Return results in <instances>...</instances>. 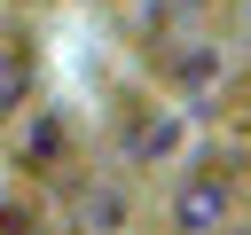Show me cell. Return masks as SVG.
Masks as SVG:
<instances>
[{"instance_id": "cell-7", "label": "cell", "mask_w": 251, "mask_h": 235, "mask_svg": "<svg viewBox=\"0 0 251 235\" xmlns=\"http://www.w3.org/2000/svg\"><path fill=\"white\" fill-rule=\"evenodd\" d=\"M243 39H251V8H243Z\"/></svg>"}, {"instance_id": "cell-2", "label": "cell", "mask_w": 251, "mask_h": 235, "mask_svg": "<svg viewBox=\"0 0 251 235\" xmlns=\"http://www.w3.org/2000/svg\"><path fill=\"white\" fill-rule=\"evenodd\" d=\"M180 149H188V125H180V110H149L141 125H133V141H126V164L133 172H165V164H180Z\"/></svg>"}, {"instance_id": "cell-5", "label": "cell", "mask_w": 251, "mask_h": 235, "mask_svg": "<svg viewBox=\"0 0 251 235\" xmlns=\"http://www.w3.org/2000/svg\"><path fill=\"white\" fill-rule=\"evenodd\" d=\"M71 149V125L55 118V110H39V125L24 133V164H47V157H63Z\"/></svg>"}, {"instance_id": "cell-4", "label": "cell", "mask_w": 251, "mask_h": 235, "mask_svg": "<svg viewBox=\"0 0 251 235\" xmlns=\"http://www.w3.org/2000/svg\"><path fill=\"white\" fill-rule=\"evenodd\" d=\"M31 86H39V70H31V55L8 39V47H0V118H24V110H31Z\"/></svg>"}, {"instance_id": "cell-6", "label": "cell", "mask_w": 251, "mask_h": 235, "mask_svg": "<svg viewBox=\"0 0 251 235\" xmlns=\"http://www.w3.org/2000/svg\"><path fill=\"white\" fill-rule=\"evenodd\" d=\"M227 235H251V227H243V219H235V227H227Z\"/></svg>"}, {"instance_id": "cell-1", "label": "cell", "mask_w": 251, "mask_h": 235, "mask_svg": "<svg viewBox=\"0 0 251 235\" xmlns=\"http://www.w3.org/2000/svg\"><path fill=\"white\" fill-rule=\"evenodd\" d=\"M235 196H243L235 164H220V157L180 164L173 188H165V235H227L235 227Z\"/></svg>"}, {"instance_id": "cell-3", "label": "cell", "mask_w": 251, "mask_h": 235, "mask_svg": "<svg viewBox=\"0 0 251 235\" xmlns=\"http://www.w3.org/2000/svg\"><path fill=\"white\" fill-rule=\"evenodd\" d=\"M126 219H133V188L126 180H86L78 188V227L86 235H126Z\"/></svg>"}]
</instances>
